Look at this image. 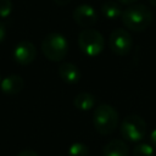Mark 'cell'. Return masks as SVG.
<instances>
[{"instance_id":"obj_1","label":"cell","mask_w":156,"mask_h":156,"mask_svg":"<svg viewBox=\"0 0 156 156\" xmlns=\"http://www.w3.org/2000/svg\"><path fill=\"white\" fill-rule=\"evenodd\" d=\"M123 24L134 32H143L150 27L154 20V15L149 7L143 4L130 5L122 12Z\"/></svg>"},{"instance_id":"obj_2","label":"cell","mask_w":156,"mask_h":156,"mask_svg":"<svg viewBox=\"0 0 156 156\" xmlns=\"http://www.w3.org/2000/svg\"><path fill=\"white\" fill-rule=\"evenodd\" d=\"M93 124L98 133L108 135L113 133L118 124V112L107 104L95 106L93 112Z\"/></svg>"},{"instance_id":"obj_3","label":"cell","mask_w":156,"mask_h":156,"mask_svg":"<svg viewBox=\"0 0 156 156\" xmlns=\"http://www.w3.org/2000/svg\"><path fill=\"white\" fill-rule=\"evenodd\" d=\"M41 51L48 60L58 62L63 60L67 55V39L60 33H50L41 41Z\"/></svg>"},{"instance_id":"obj_4","label":"cell","mask_w":156,"mask_h":156,"mask_svg":"<svg viewBox=\"0 0 156 156\" xmlns=\"http://www.w3.org/2000/svg\"><path fill=\"white\" fill-rule=\"evenodd\" d=\"M78 45L83 54L90 57H95L102 52L105 48V39L99 30L87 28L79 33Z\"/></svg>"},{"instance_id":"obj_5","label":"cell","mask_w":156,"mask_h":156,"mask_svg":"<svg viewBox=\"0 0 156 156\" xmlns=\"http://www.w3.org/2000/svg\"><path fill=\"white\" fill-rule=\"evenodd\" d=\"M121 134L126 140L138 143L146 135V122L140 116H127L121 124Z\"/></svg>"},{"instance_id":"obj_6","label":"cell","mask_w":156,"mask_h":156,"mask_svg":"<svg viewBox=\"0 0 156 156\" xmlns=\"http://www.w3.org/2000/svg\"><path fill=\"white\" fill-rule=\"evenodd\" d=\"M108 45L113 54H116L118 56H124L130 51L133 40H132L130 34L126 29L117 28L110 34Z\"/></svg>"},{"instance_id":"obj_7","label":"cell","mask_w":156,"mask_h":156,"mask_svg":"<svg viewBox=\"0 0 156 156\" xmlns=\"http://www.w3.org/2000/svg\"><path fill=\"white\" fill-rule=\"evenodd\" d=\"M73 20L78 26L89 28L98 22V13L93 6L82 4L73 10Z\"/></svg>"},{"instance_id":"obj_8","label":"cell","mask_w":156,"mask_h":156,"mask_svg":"<svg viewBox=\"0 0 156 156\" xmlns=\"http://www.w3.org/2000/svg\"><path fill=\"white\" fill-rule=\"evenodd\" d=\"M37 49L33 43L28 40L20 41L13 49V58L18 65L27 66L35 60Z\"/></svg>"},{"instance_id":"obj_9","label":"cell","mask_w":156,"mask_h":156,"mask_svg":"<svg viewBox=\"0 0 156 156\" xmlns=\"http://www.w3.org/2000/svg\"><path fill=\"white\" fill-rule=\"evenodd\" d=\"M0 88L2 93H5L6 95H17L23 90L24 80L18 74H9L1 80Z\"/></svg>"},{"instance_id":"obj_10","label":"cell","mask_w":156,"mask_h":156,"mask_svg":"<svg viewBox=\"0 0 156 156\" xmlns=\"http://www.w3.org/2000/svg\"><path fill=\"white\" fill-rule=\"evenodd\" d=\"M58 76L65 83L74 84L80 79V71L76 65L71 62H63L58 66Z\"/></svg>"},{"instance_id":"obj_11","label":"cell","mask_w":156,"mask_h":156,"mask_svg":"<svg viewBox=\"0 0 156 156\" xmlns=\"http://www.w3.org/2000/svg\"><path fill=\"white\" fill-rule=\"evenodd\" d=\"M102 156H129V149L124 141L113 139L104 146Z\"/></svg>"},{"instance_id":"obj_12","label":"cell","mask_w":156,"mask_h":156,"mask_svg":"<svg viewBox=\"0 0 156 156\" xmlns=\"http://www.w3.org/2000/svg\"><path fill=\"white\" fill-rule=\"evenodd\" d=\"M73 105L78 110L88 111V110L96 106V99L90 93H79L73 99Z\"/></svg>"},{"instance_id":"obj_13","label":"cell","mask_w":156,"mask_h":156,"mask_svg":"<svg viewBox=\"0 0 156 156\" xmlns=\"http://www.w3.org/2000/svg\"><path fill=\"white\" fill-rule=\"evenodd\" d=\"M101 12L108 20H116L119 16H122L121 7L116 2H113V1H107V2L102 4L101 5Z\"/></svg>"},{"instance_id":"obj_14","label":"cell","mask_w":156,"mask_h":156,"mask_svg":"<svg viewBox=\"0 0 156 156\" xmlns=\"http://www.w3.org/2000/svg\"><path fill=\"white\" fill-rule=\"evenodd\" d=\"M154 154H155L154 146L146 143L138 144L133 149V156H154Z\"/></svg>"},{"instance_id":"obj_15","label":"cell","mask_w":156,"mask_h":156,"mask_svg":"<svg viewBox=\"0 0 156 156\" xmlns=\"http://www.w3.org/2000/svg\"><path fill=\"white\" fill-rule=\"evenodd\" d=\"M89 149L83 143H73L68 147V156H88Z\"/></svg>"},{"instance_id":"obj_16","label":"cell","mask_w":156,"mask_h":156,"mask_svg":"<svg viewBox=\"0 0 156 156\" xmlns=\"http://www.w3.org/2000/svg\"><path fill=\"white\" fill-rule=\"evenodd\" d=\"M11 12H12V1L0 0V18L9 17Z\"/></svg>"},{"instance_id":"obj_17","label":"cell","mask_w":156,"mask_h":156,"mask_svg":"<svg viewBox=\"0 0 156 156\" xmlns=\"http://www.w3.org/2000/svg\"><path fill=\"white\" fill-rule=\"evenodd\" d=\"M17 156H39V155L33 150H22L21 152L17 154Z\"/></svg>"},{"instance_id":"obj_18","label":"cell","mask_w":156,"mask_h":156,"mask_svg":"<svg viewBox=\"0 0 156 156\" xmlns=\"http://www.w3.org/2000/svg\"><path fill=\"white\" fill-rule=\"evenodd\" d=\"M5 37H6V27H5L4 22L0 21V43L5 39Z\"/></svg>"},{"instance_id":"obj_19","label":"cell","mask_w":156,"mask_h":156,"mask_svg":"<svg viewBox=\"0 0 156 156\" xmlns=\"http://www.w3.org/2000/svg\"><path fill=\"white\" fill-rule=\"evenodd\" d=\"M150 141H151V145L154 146V149H156V129H154L150 134Z\"/></svg>"},{"instance_id":"obj_20","label":"cell","mask_w":156,"mask_h":156,"mask_svg":"<svg viewBox=\"0 0 156 156\" xmlns=\"http://www.w3.org/2000/svg\"><path fill=\"white\" fill-rule=\"evenodd\" d=\"M69 1H71V0H54V2H55L56 5H58V6H65V5H67Z\"/></svg>"},{"instance_id":"obj_21","label":"cell","mask_w":156,"mask_h":156,"mask_svg":"<svg viewBox=\"0 0 156 156\" xmlns=\"http://www.w3.org/2000/svg\"><path fill=\"white\" fill-rule=\"evenodd\" d=\"M121 4H124V5H130V4H133V2H135L136 0H118Z\"/></svg>"},{"instance_id":"obj_22","label":"cell","mask_w":156,"mask_h":156,"mask_svg":"<svg viewBox=\"0 0 156 156\" xmlns=\"http://www.w3.org/2000/svg\"><path fill=\"white\" fill-rule=\"evenodd\" d=\"M149 2H150L151 5H154V6H156V0H149Z\"/></svg>"},{"instance_id":"obj_23","label":"cell","mask_w":156,"mask_h":156,"mask_svg":"<svg viewBox=\"0 0 156 156\" xmlns=\"http://www.w3.org/2000/svg\"><path fill=\"white\" fill-rule=\"evenodd\" d=\"M0 83H1V77H0Z\"/></svg>"}]
</instances>
